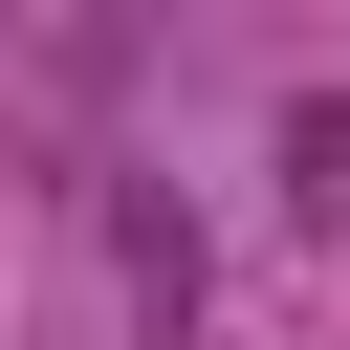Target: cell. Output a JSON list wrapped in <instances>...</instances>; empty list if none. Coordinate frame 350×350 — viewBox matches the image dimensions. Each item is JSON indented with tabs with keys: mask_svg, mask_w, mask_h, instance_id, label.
<instances>
[{
	"mask_svg": "<svg viewBox=\"0 0 350 350\" xmlns=\"http://www.w3.org/2000/svg\"><path fill=\"white\" fill-rule=\"evenodd\" d=\"M284 175H306V197H350V109H306V131H284Z\"/></svg>",
	"mask_w": 350,
	"mask_h": 350,
	"instance_id": "cell-1",
	"label": "cell"
}]
</instances>
